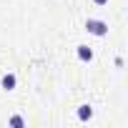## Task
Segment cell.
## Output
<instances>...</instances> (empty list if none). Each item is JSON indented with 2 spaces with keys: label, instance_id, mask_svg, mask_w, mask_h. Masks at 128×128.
I'll return each instance as SVG.
<instances>
[{
  "label": "cell",
  "instance_id": "cell-1",
  "mask_svg": "<svg viewBox=\"0 0 128 128\" xmlns=\"http://www.w3.org/2000/svg\"><path fill=\"white\" fill-rule=\"evenodd\" d=\"M90 30H93V33H103V25H100V23H90Z\"/></svg>",
  "mask_w": 128,
  "mask_h": 128
}]
</instances>
